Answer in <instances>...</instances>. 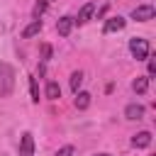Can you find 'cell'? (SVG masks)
I'll use <instances>...</instances> for the list:
<instances>
[{
    "label": "cell",
    "mask_w": 156,
    "mask_h": 156,
    "mask_svg": "<svg viewBox=\"0 0 156 156\" xmlns=\"http://www.w3.org/2000/svg\"><path fill=\"white\" fill-rule=\"evenodd\" d=\"M73 24H76V22H73L71 17H61V20L56 22V32H58L61 37H68L71 29H73Z\"/></svg>",
    "instance_id": "9c48e42d"
},
{
    "label": "cell",
    "mask_w": 156,
    "mask_h": 156,
    "mask_svg": "<svg viewBox=\"0 0 156 156\" xmlns=\"http://www.w3.org/2000/svg\"><path fill=\"white\" fill-rule=\"evenodd\" d=\"M88 105H90V93L78 90V93H76V107H78V110H85Z\"/></svg>",
    "instance_id": "4fadbf2b"
},
{
    "label": "cell",
    "mask_w": 156,
    "mask_h": 156,
    "mask_svg": "<svg viewBox=\"0 0 156 156\" xmlns=\"http://www.w3.org/2000/svg\"><path fill=\"white\" fill-rule=\"evenodd\" d=\"M29 93H32V100L39 102V85H37V78H34V76L29 78Z\"/></svg>",
    "instance_id": "2e32d148"
},
{
    "label": "cell",
    "mask_w": 156,
    "mask_h": 156,
    "mask_svg": "<svg viewBox=\"0 0 156 156\" xmlns=\"http://www.w3.org/2000/svg\"><path fill=\"white\" fill-rule=\"evenodd\" d=\"M154 73H156V63H154V61H151V58H149V78H151V76H154Z\"/></svg>",
    "instance_id": "d6986e66"
},
{
    "label": "cell",
    "mask_w": 156,
    "mask_h": 156,
    "mask_svg": "<svg viewBox=\"0 0 156 156\" xmlns=\"http://www.w3.org/2000/svg\"><path fill=\"white\" fill-rule=\"evenodd\" d=\"M46 5H49V0H37V2H34V10H32L34 20H39V17L46 12Z\"/></svg>",
    "instance_id": "5bb4252c"
},
{
    "label": "cell",
    "mask_w": 156,
    "mask_h": 156,
    "mask_svg": "<svg viewBox=\"0 0 156 156\" xmlns=\"http://www.w3.org/2000/svg\"><path fill=\"white\" fill-rule=\"evenodd\" d=\"M93 12H95V2H85V5L78 10V17H76L73 22H78V24H85V22L93 17Z\"/></svg>",
    "instance_id": "8992f818"
},
{
    "label": "cell",
    "mask_w": 156,
    "mask_h": 156,
    "mask_svg": "<svg viewBox=\"0 0 156 156\" xmlns=\"http://www.w3.org/2000/svg\"><path fill=\"white\" fill-rule=\"evenodd\" d=\"M129 51L136 61H146L149 58V41L141 37H134V39H129Z\"/></svg>",
    "instance_id": "7a4b0ae2"
},
{
    "label": "cell",
    "mask_w": 156,
    "mask_h": 156,
    "mask_svg": "<svg viewBox=\"0 0 156 156\" xmlns=\"http://www.w3.org/2000/svg\"><path fill=\"white\" fill-rule=\"evenodd\" d=\"M154 15H156L154 5H139L132 10V20H136V22H149V20H154Z\"/></svg>",
    "instance_id": "3957f363"
},
{
    "label": "cell",
    "mask_w": 156,
    "mask_h": 156,
    "mask_svg": "<svg viewBox=\"0 0 156 156\" xmlns=\"http://www.w3.org/2000/svg\"><path fill=\"white\" fill-rule=\"evenodd\" d=\"M95 156H110V154H95Z\"/></svg>",
    "instance_id": "ffe728a7"
},
{
    "label": "cell",
    "mask_w": 156,
    "mask_h": 156,
    "mask_svg": "<svg viewBox=\"0 0 156 156\" xmlns=\"http://www.w3.org/2000/svg\"><path fill=\"white\" fill-rule=\"evenodd\" d=\"M124 117H127V119H141V117H144V105H136V102L127 105V107H124Z\"/></svg>",
    "instance_id": "ba28073f"
},
{
    "label": "cell",
    "mask_w": 156,
    "mask_h": 156,
    "mask_svg": "<svg viewBox=\"0 0 156 156\" xmlns=\"http://www.w3.org/2000/svg\"><path fill=\"white\" fill-rule=\"evenodd\" d=\"M41 32V20H34L32 24H27L24 29H22V39H32V37H37Z\"/></svg>",
    "instance_id": "30bf717a"
},
{
    "label": "cell",
    "mask_w": 156,
    "mask_h": 156,
    "mask_svg": "<svg viewBox=\"0 0 156 156\" xmlns=\"http://www.w3.org/2000/svg\"><path fill=\"white\" fill-rule=\"evenodd\" d=\"M124 24H127V20L117 15V17H110V20L105 22L102 32H105V34H112V32H119V29H124Z\"/></svg>",
    "instance_id": "5b68a950"
},
{
    "label": "cell",
    "mask_w": 156,
    "mask_h": 156,
    "mask_svg": "<svg viewBox=\"0 0 156 156\" xmlns=\"http://www.w3.org/2000/svg\"><path fill=\"white\" fill-rule=\"evenodd\" d=\"M56 156H73V146H61L56 151Z\"/></svg>",
    "instance_id": "ac0fdd59"
},
{
    "label": "cell",
    "mask_w": 156,
    "mask_h": 156,
    "mask_svg": "<svg viewBox=\"0 0 156 156\" xmlns=\"http://www.w3.org/2000/svg\"><path fill=\"white\" fill-rule=\"evenodd\" d=\"M80 83H83V73H80V71H76V73H71V90H73V93H78V88H80Z\"/></svg>",
    "instance_id": "9a60e30c"
},
{
    "label": "cell",
    "mask_w": 156,
    "mask_h": 156,
    "mask_svg": "<svg viewBox=\"0 0 156 156\" xmlns=\"http://www.w3.org/2000/svg\"><path fill=\"white\" fill-rule=\"evenodd\" d=\"M20 156H34V139L29 132H24L20 139Z\"/></svg>",
    "instance_id": "277c9868"
},
{
    "label": "cell",
    "mask_w": 156,
    "mask_h": 156,
    "mask_svg": "<svg viewBox=\"0 0 156 156\" xmlns=\"http://www.w3.org/2000/svg\"><path fill=\"white\" fill-rule=\"evenodd\" d=\"M146 88H149V76H136V80L132 83V90L134 93H146Z\"/></svg>",
    "instance_id": "8fae6325"
},
{
    "label": "cell",
    "mask_w": 156,
    "mask_h": 156,
    "mask_svg": "<svg viewBox=\"0 0 156 156\" xmlns=\"http://www.w3.org/2000/svg\"><path fill=\"white\" fill-rule=\"evenodd\" d=\"M46 98H49V100H58V98H61V88H58V83H54V80L46 83Z\"/></svg>",
    "instance_id": "7c38bea8"
},
{
    "label": "cell",
    "mask_w": 156,
    "mask_h": 156,
    "mask_svg": "<svg viewBox=\"0 0 156 156\" xmlns=\"http://www.w3.org/2000/svg\"><path fill=\"white\" fill-rule=\"evenodd\" d=\"M149 144H151V132H146V129L132 136V146H134V149H146Z\"/></svg>",
    "instance_id": "52a82bcc"
},
{
    "label": "cell",
    "mask_w": 156,
    "mask_h": 156,
    "mask_svg": "<svg viewBox=\"0 0 156 156\" xmlns=\"http://www.w3.org/2000/svg\"><path fill=\"white\" fill-rule=\"evenodd\" d=\"M49 58H51V46H49V44H44V46H41V61L46 63Z\"/></svg>",
    "instance_id": "e0dca14e"
},
{
    "label": "cell",
    "mask_w": 156,
    "mask_h": 156,
    "mask_svg": "<svg viewBox=\"0 0 156 156\" xmlns=\"http://www.w3.org/2000/svg\"><path fill=\"white\" fill-rule=\"evenodd\" d=\"M12 88H15V71H12V66L0 63V95L7 98L12 93Z\"/></svg>",
    "instance_id": "6da1fadb"
}]
</instances>
